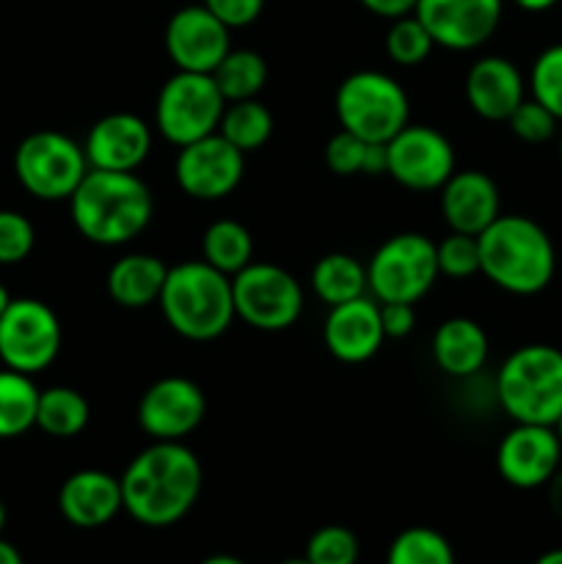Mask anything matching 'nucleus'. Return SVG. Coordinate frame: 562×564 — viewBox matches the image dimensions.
Instances as JSON below:
<instances>
[{
    "mask_svg": "<svg viewBox=\"0 0 562 564\" xmlns=\"http://www.w3.org/2000/svg\"><path fill=\"white\" fill-rule=\"evenodd\" d=\"M226 99L220 97L213 75L182 72L163 83L154 102V127L176 149L218 132Z\"/></svg>",
    "mask_w": 562,
    "mask_h": 564,
    "instance_id": "obj_8",
    "label": "nucleus"
},
{
    "mask_svg": "<svg viewBox=\"0 0 562 564\" xmlns=\"http://www.w3.org/2000/svg\"><path fill=\"white\" fill-rule=\"evenodd\" d=\"M325 165L336 176H378L389 169V154H386V143H369L353 132L339 130L325 147Z\"/></svg>",
    "mask_w": 562,
    "mask_h": 564,
    "instance_id": "obj_31",
    "label": "nucleus"
},
{
    "mask_svg": "<svg viewBox=\"0 0 562 564\" xmlns=\"http://www.w3.org/2000/svg\"><path fill=\"white\" fill-rule=\"evenodd\" d=\"M477 242L479 273L510 295H538L554 279V242L527 215H499Z\"/></svg>",
    "mask_w": 562,
    "mask_h": 564,
    "instance_id": "obj_3",
    "label": "nucleus"
},
{
    "mask_svg": "<svg viewBox=\"0 0 562 564\" xmlns=\"http://www.w3.org/2000/svg\"><path fill=\"white\" fill-rule=\"evenodd\" d=\"M441 215L452 231L479 237L501 215L499 187L485 171H455L441 185Z\"/></svg>",
    "mask_w": 562,
    "mask_h": 564,
    "instance_id": "obj_20",
    "label": "nucleus"
},
{
    "mask_svg": "<svg viewBox=\"0 0 562 564\" xmlns=\"http://www.w3.org/2000/svg\"><path fill=\"white\" fill-rule=\"evenodd\" d=\"M554 433H556V438H560V444H562V416L554 422Z\"/></svg>",
    "mask_w": 562,
    "mask_h": 564,
    "instance_id": "obj_49",
    "label": "nucleus"
},
{
    "mask_svg": "<svg viewBox=\"0 0 562 564\" xmlns=\"http://www.w3.org/2000/svg\"><path fill=\"white\" fill-rule=\"evenodd\" d=\"M0 564H22L20 551H17L11 543H6L3 538H0Z\"/></svg>",
    "mask_w": 562,
    "mask_h": 564,
    "instance_id": "obj_44",
    "label": "nucleus"
},
{
    "mask_svg": "<svg viewBox=\"0 0 562 564\" xmlns=\"http://www.w3.org/2000/svg\"><path fill=\"white\" fill-rule=\"evenodd\" d=\"M202 564H246V562L237 560V556L231 554H215V556H207Z\"/></svg>",
    "mask_w": 562,
    "mask_h": 564,
    "instance_id": "obj_46",
    "label": "nucleus"
},
{
    "mask_svg": "<svg viewBox=\"0 0 562 564\" xmlns=\"http://www.w3.org/2000/svg\"><path fill=\"white\" fill-rule=\"evenodd\" d=\"M369 14L383 17V20H400L417 11L419 0H358Z\"/></svg>",
    "mask_w": 562,
    "mask_h": 564,
    "instance_id": "obj_41",
    "label": "nucleus"
},
{
    "mask_svg": "<svg viewBox=\"0 0 562 564\" xmlns=\"http://www.w3.org/2000/svg\"><path fill=\"white\" fill-rule=\"evenodd\" d=\"M323 339L331 356L342 364H364L386 341L380 323V303L375 297H356L328 308L323 325Z\"/></svg>",
    "mask_w": 562,
    "mask_h": 564,
    "instance_id": "obj_19",
    "label": "nucleus"
},
{
    "mask_svg": "<svg viewBox=\"0 0 562 564\" xmlns=\"http://www.w3.org/2000/svg\"><path fill=\"white\" fill-rule=\"evenodd\" d=\"M468 108L485 121H507L512 110L527 99V83L510 58L485 55L474 61L466 75Z\"/></svg>",
    "mask_w": 562,
    "mask_h": 564,
    "instance_id": "obj_21",
    "label": "nucleus"
},
{
    "mask_svg": "<svg viewBox=\"0 0 562 564\" xmlns=\"http://www.w3.org/2000/svg\"><path fill=\"white\" fill-rule=\"evenodd\" d=\"M386 154H389V169H386V174L397 185L417 193L441 191V185L457 171L452 143L446 141V135H441L439 130H433L428 124H411L408 121L386 143Z\"/></svg>",
    "mask_w": 562,
    "mask_h": 564,
    "instance_id": "obj_12",
    "label": "nucleus"
},
{
    "mask_svg": "<svg viewBox=\"0 0 562 564\" xmlns=\"http://www.w3.org/2000/svg\"><path fill=\"white\" fill-rule=\"evenodd\" d=\"M380 323H383L386 339H406L417 325L413 303H380Z\"/></svg>",
    "mask_w": 562,
    "mask_h": 564,
    "instance_id": "obj_40",
    "label": "nucleus"
},
{
    "mask_svg": "<svg viewBox=\"0 0 562 564\" xmlns=\"http://www.w3.org/2000/svg\"><path fill=\"white\" fill-rule=\"evenodd\" d=\"M246 174V154L231 147L224 135L207 138L180 147L174 163L176 185L185 196L198 202H218L237 191Z\"/></svg>",
    "mask_w": 562,
    "mask_h": 564,
    "instance_id": "obj_13",
    "label": "nucleus"
},
{
    "mask_svg": "<svg viewBox=\"0 0 562 564\" xmlns=\"http://www.w3.org/2000/svg\"><path fill=\"white\" fill-rule=\"evenodd\" d=\"M433 47V36H430V31L417 14L391 20L389 31H386V55L397 66H419L422 61H428Z\"/></svg>",
    "mask_w": 562,
    "mask_h": 564,
    "instance_id": "obj_33",
    "label": "nucleus"
},
{
    "mask_svg": "<svg viewBox=\"0 0 562 564\" xmlns=\"http://www.w3.org/2000/svg\"><path fill=\"white\" fill-rule=\"evenodd\" d=\"M36 242V231L25 215L0 209V264H17L28 259Z\"/></svg>",
    "mask_w": 562,
    "mask_h": 564,
    "instance_id": "obj_38",
    "label": "nucleus"
},
{
    "mask_svg": "<svg viewBox=\"0 0 562 564\" xmlns=\"http://www.w3.org/2000/svg\"><path fill=\"white\" fill-rule=\"evenodd\" d=\"M386 564H457L450 540L430 527H411L397 534Z\"/></svg>",
    "mask_w": 562,
    "mask_h": 564,
    "instance_id": "obj_32",
    "label": "nucleus"
},
{
    "mask_svg": "<svg viewBox=\"0 0 562 564\" xmlns=\"http://www.w3.org/2000/svg\"><path fill=\"white\" fill-rule=\"evenodd\" d=\"M58 510L75 529H99L114 521L121 510V482L108 471L83 468L58 490Z\"/></svg>",
    "mask_w": 562,
    "mask_h": 564,
    "instance_id": "obj_22",
    "label": "nucleus"
},
{
    "mask_svg": "<svg viewBox=\"0 0 562 564\" xmlns=\"http://www.w3.org/2000/svg\"><path fill=\"white\" fill-rule=\"evenodd\" d=\"M507 124H510L512 135L521 138L523 143H545L554 138L560 119H556L549 108H543L538 99L527 97L516 110H512Z\"/></svg>",
    "mask_w": 562,
    "mask_h": 564,
    "instance_id": "obj_37",
    "label": "nucleus"
},
{
    "mask_svg": "<svg viewBox=\"0 0 562 564\" xmlns=\"http://www.w3.org/2000/svg\"><path fill=\"white\" fill-rule=\"evenodd\" d=\"M83 152L88 169L136 171L152 152V127L136 113H108L94 121Z\"/></svg>",
    "mask_w": 562,
    "mask_h": 564,
    "instance_id": "obj_18",
    "label": "nucleus"
},
{
    "mask_svg": "<svg viewBox=\"0 0 562 564\" xmlns=\"http://www.w3.org/2000/svg\"><path fill=\"white\" fill-rule=\"evenodd\" d=\"M549 485H551V510L562 518V471H556Z\"/></svg>",
    "mask_w": 562,
    "mask_h": 564,
    "instance_id": "obj_43",
    "label": "nucleus"
},
{
    "mask_svg": "<svg viewBox=\"0 0 562 564\" xmlns=\"http://www.w3.org/2000/svg\"><path fill=\"white\" fill-rule=\"evenodd\" d=\"M433 358L450 378H472L488 361V336L468 317H450L433 334Z\"/></svg>",
    "mask_w": 562,
    "mask_h": 564,
    "instance_id": "obj_23",
    "label": "nucleus"
},
{
    "mask_svg": "<svg viewBox=\"0 0 562 564\" xmlns=\"http://www.w3.org/2000/svg\"><path fill=\"white\" fill-rule=\"evenodd\" d=\"M435 242L419 231L389 237L367 264V290L378 303H417L439 279Z\"/></svg>",
    "mask_w": 562,
    "mask_h": 564,
    "instance_id": "obj_7",
    "label": "nucleus"
},
{
    "mask_svg": "<svg viewBox=\"0 0 562 564\" xmlns=\"http://www.w3.org/2000/svg\"><path fill=\"white\" fill-rule=\"evenodd\" d=\"M235 314L251 328L275 334L303 314V290L292 273L270 262H251L231 275Z\"/></svg>",
    "mask_w": 562,
    "mask_h": 564,
    "instance_id": "obj_10",
    "label": "nucleus"
},
{
    "mask_svg": "<svg viewBox=\"0 0 562 564\" xmlns=\"http://www.w3.org/2000/svg\"><path fill=\"white\" fill-rule=\"evenodd\" d=\"M14 174L20 185L42 202H69L88 174L86 152L69 135L39 130L28 135L14 152Z\"/></svg>",
    "mask_w": 562,
    "mask_h": 564,
    "instance_id": "obj_9",
    "label": "nucleus"
},
{
    "mask_svg": "<svg viewBox=\"0 0 562 564\" xmlns=\"http://www.w3.org/2000/svg\"><path fill=\"white\" fill-rule=\"evenodd\" d=\"M510 3H516L518 9L532 11V14H538V11H549V9H554V6L560 3V0H510Z\"/></svg>",
    "mask_w": 562,
    "mask_h": 564,
    "instance_id": "obj_42",
    "label": "nucleus"
},
{
    "mask_svg": "<svg viewBox=\"0 0 562 564\" xmlns=\"http://www.w3.org/2000/svg\"><path fill=\"white\" fill-rule=\"evenodd\" d=\"M560 158H562V135H560Z\"/></svg>",
    "mask_w": 562,
    "mask_h": 564,
    "instance_id": "obj_51",
    "label": "nucleus"
},
{
    "mask_svg": "<svg viewBox=\"0 0 562 564\" xmlns=\"http://www.w3.org/2000/svg\"><path fill=\"white\" fill-rule=\"evenodd\" d=\"M125 512L149 529L180 523L202 494V463L182 441H152L119 477Z\"/></svg>",
    "mask_w": 562,
    "mask_h": 564,
    "instance_id": "obj_1",
    "label": "nucleus"
},
{
    "mask_svg": "<svg viewBox=\"0 0 562 564\" xmlns=\"http://www.w3.org/2000/svg\"><path fill=\"white\" fill-rule=\"evenodd\" d=\"M202 6L213 11L229 31H235V28H248L259 20L264 0H202Z\"/></svg>",
    "mask_w": 562,
    "mask_h": 564,
    "instance_id": "obj_39",
    "label": "nucleus"
},
{
    "mask_svg": "<svg viewBox=\"0 0 562 564\" xmlns=\"http://www.w3.org/2000/svg\"><path fill=\"white\" fill-rule=\"evenodd\" d=\"M529 88H532V99H538L562 121V44H551L534 58Z\"/></svg>",
    "mask_w": 562,
    "mask_h": 564,
    "instance_id": "obj_34",
    "label": "nucleus"
},
{
    "mask_svg": "<svg viewBox=\"0 0 562 564\" xmlns=\"http://www.w3.org/2000/svg\"><path fill=\"white\" fill-rule=\"evenodd\" d=\"M496 400L516 424H549L562 416V350L523 345L496 375Z\"/></svg>",
    "mask_w": 562,
    "mask_h": 564,
    "instance_id": "obj_5",
    "label": "nucleus"
},
{
    "mask_svg": "<svg viewBox=\"0 0 562 564\" xmlns=\"http://www.w3.org/2000/svg\"><path fill=\"white\" fill-rule=\"evenodd\" d=\"M213 80L226 102L253 99L268 83V64L253 50H229L226 58L215 66Z\"/></svg>",
    "mask_w": 562,
    "mask_h": 564,
    "instance_id": "obj_30",
    "label": "nucleus"
},
{
    "mask_svg": "<svg viewBox=\"0 0 562 564\" xmlns=\"http://www.w3.org/2000/svg\"><path fill=\"white\" fill-rule=\"evenodd\" d=\"M342 130L369 143H389L411 116L408 94L386 72L361 69L339 83L334 97Z\"/></svg>",
    "mask_w": 562,
    "mask_h": 564,
    "instance_id": "obj_6",
    "label": "nucleus"
},
{
    "mask_svg": "<svg viewBox=\"0 0 562 564\" xmlns=\"http://www.w3.org/2000/svg\"><path fill=\"white\" fill-rule=\"evenodd\" d=\"M75 229L94 246H125L149 226L154 213L152 191L136 171L88 169L69 196Z\"/></svg>",
    "mask_w": 562,
    "mask_h": 564,
    "instance_id": "obj_2",
    "label": "nucleus"
},
{
    "mask_svg": "<svg viewBox=\"0 0 562 564\" xmlns=\"http://www.w3.org/2000/svg\"><path fill=\"white\" fill-rule=\"evenodd\" d=\"M229 33V28L202 3L185 6L174 11L165 25V53L176 69L213 75L231 50Z\"/></svg>",
    "mask_w": 562,
    "mask_h": 564,
    "instance_id": "obj_16",
    "label": "nucleus"
},
{
    "mask_svg": "<svg viewBox=\"0 0 562 564\" xmlns=\"http://www.w3.org/2000/svg\"><path fill=\"white\" fill-rule=\"evenodd\" d=\"M61 352V323L47 303L11 297L0 314V361L22 375L47 369Z\"/></svg>",
    "mask_w": 562,
    "mask_h": 564,
    "instance_id": "obj_11",
    "label": "nucleus"
},
{
    "mask_svg": "<svg viewBox=\"0 0 562 564\" xmlns=\"http://www.w3.org/2000/svg\"><path fill=\"white\" fill-rule=\"evenodd\" d=\"M158 306L171 330L191 341L218 339L237 317L231 279L204 259L169 268Z\"/></svg>",
    "mask_w": 562,
    "mask_h": 564,
    "instance_id": "obj_4",
    "label": "nucleus"
},
{
    "mask_svg": "<svg viewBox=\"0 0 562 564\" xmlns=\"http://www.w3.org/2000/svg\"><path fill=\"white\" fill-rule=\"evenodd\" d=\"M202 259L231 279L253 262L251 231L237 220H215L202 237Z\"/></svg>",
    "mask_w": 562,
    "mask_h": 564,
    "instance_id": "obj_28",
    "label": "nucleus"
},
{
    "mask_svg": "<svg viewBox=\"0 0 562 564\" xmlns=\"http://www.w3.org/2000/svg\"><path fill=\"white\" fill-rule=\"evenodd\" d=\"M207 413L204 391L187 378H163L143 391L138 424L152 441H185Z\"/></svg>",
    "mask_w": 562,
    "mask_h": 564,
    "instance_id": "obj_17",
    "label": "nucleus"
},
{
    "mask_svg": "<svg viewBox=\"0 0 562 564\" xmlns=\"http://www.w3.org/2000/svg\"><path fill=\"white\" fill-rule=\"evenodd\" d=\"M534 564H562V549L545 551V554L538 556V562Z\"/></svg>",
    "mask_w": 562,
    "mask_h": 564,
    "instance_id": "obj_45",
    "label": "nucleus"
},
{
    "mask_svg": "<svg viewBox=\"0 0 562 564\" xmlns=\"http://www.w3.org/2000/svg\"><path fill=\"white\" fill-rule=\"evenodd\" d=\"M3 527H6V505L0 501V532H3Z\"/></svg>",
    "mask_w": 562,
    "mask_h": 564,
    "instance_id": "obj_48",
    "label": "nucleus"
},
{
    "mask_svg": "<svg viewBox=\"0 0 562 564\" xmlns=\"http://www.w3.org/2000/svg\"><path fill=\"white\" fill-rule=\"evenodd\" d=\"M562 466V444L549 424H516L496 449L501 479L518 490L543 488Z\"/></svg>",
    "mask_w": 562,
    "mask_h": 564,
    "instance_id": "obj_15",
    "label": "nucleus"
},
{
    "mask_svg": "<svg viewBox=\"0 0 562 564\" xmlns=\"http://www.w3.org/2000/svg\"><path fill=\"white\" fill-rule=\"evenodd\" d=\"M435 259H439V273L450 279H472L479 273V242L474 235H461L450 231V237L435 246Z\"/></svg>",
    "mask_w": 562,
    "mask_h": 564,
    "instance_id": "obj_36",
    "label": "nucleus"
},
{
    "mask_svg": "<svg viewBox=\"0 0 562 564\" xmlns=\"http://www.w3.org/2000/svg\"><path fill=\"white\" fill-rule=\"evenodd\" d=\"M169 264L152 253H127L108 270V292L121 308H147L160 301Z\"/></svg>",
    "mask_w": 562,
    "mask_h": 564,
    "instance_id": "obj_24",
    "label": "nucleus"
},
{
    "mask_svg": "<svg viewBox=\"0 0 562 564\" xmlns=\"http://www.w3.org/2000/svg\"><path fill=\"white\" fill-rule=\"evenodd\" d=\"M91 416L86 397L69 386H53V389L39 391L36 427L47 433L50 438H75L83 433Z\"/></svg>",
    "mask_w": 562,
    "mask_h": 564,
    "instance_id": "obj_26",
    "label": "nucleus"
},
{
    "mask_svg": "<svg viewBox=\"0 0 562 564\" xmlns=\"http://www.w3.org/2000/svg\"><path fill=\"white\" fill-rule=\"evenodd\" d=\"M270 132H273V116L257 97L240 99V102H226L218 124V135H224L242 154L262 149L268 143Z\"/></svg>",
    "mask_w": 562,
    "mask_h": 564,
    "instance_id": "obj_29",
    "label": "nucleus"
},
{
    "mask_svg": "<svg viewBox=\"0 0 562 564\" xmlns=\"http://www.w3.org/2000/svg\"><path fill=\"white\" fill-rule=\"evenodd\" d=\"M39 389L31 375L0 369V441L20 438L36 427Z\"/></svg>",
    "mask_w": 562,
    "mask_h": 564,
    "instance_id": "obj_27",
    "label": "nucleus"
},
{
    "mask_svg": "<svg viewBox=\"0 0 562 564\" xmlns=\"http://www.w3.org/2000/svg\"><path fill=\"white\" fill-rule=\"evenodd\" d=\"M11 303V295H9V290H6L3 284H0V314L6 312V306H9Z\"/></svg>",
    "mask_w": 562,
    "mask_h": 564,
    "instance_id": "obj_47",
    "label": "nucleus"
},
{
    "mask_svg": "<svg viewBox=\"0 0 562 564\" xmlns=\"http://www.w3.org/2000/svg\"><path fill=\"white\" fill-rule=\"evenodd\" d=\"M309 564H356L358 562V540L347 527L331 523L317 529L306 543Z\"/></svg>",
    "mask_w": 562,
    "mask_h": 564,
    "instance_id": "obj_35",
    "label": "nucleus"
},
{
    "mask_svg": "<svg viewBox=\"0 0 562 564\" xmlns=\"http://www.w3.org/2000/svg\"><path fill=\"white\" fill-rule=\"evenodd\" d=\"M312 290L325 306L367 295V268L350 253H325L312 268Z\"/></svg>",
    "mask_w": 562,
    "mask_h": 564,
    "instance_id": "obj_25",
    "label": "nucleus"
},
{
    "mask_svg": "<svg viewBox=\"0 0 562 564\" xmlns=\"http://www.w3.org/2000/svg\"><path fill=\"white\" fill-rule=\"evenodd\" d=\"M501 9L505 0H419L413 14L428 28L435 47L468 53L494 36Z\"/></svg>",
    "mask_w": 562,
    "mask_h": 564,
    "instance_id": "obj_14",
    "label": "nucleus"
},
{
    "mask_svg": "<svg viewBox=\"0 0 562 564\" xmlns=\"http://www.w3.org/2000/svg\"><path fill=\"white\" fill-rule=\"evenodd\" d=\"M281 564H309L306 560H287V562H281Z\"/></svg>",
    "mask_w": 562,
    "mask_h": 564,
    "instance_id": "obj_50",
    "label": "nucleus"
}]
</instances>
